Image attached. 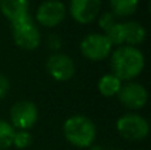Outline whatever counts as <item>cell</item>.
I'll return each instance as SVG.
<instances>
[{"label": "cell", "mask_w": 151, "mask_h": 150, "mask_svg": "<svg viewBox=\"0 0 151 150\" xmlns=\"http://www.w3.org/2000/svg\"><path fill=\"white\" fill-rule=\"evenodd\" d=\"M122 81L113 73H106L98 80V90L104 97H114L118 94Z\"/></svg>", "instance_id": "obj_13"}, {"label": "cell", "mask_w": 151, "mask_h": 150, "mask_svg": "<svg viewBox=\"0 0 151 150\" xmlns=\"http://www.w3.org/2000/svg\"><path fill=\"white\" fill-rule=\"evenodd\" d=\"M98 25L99 28L102 29V31H109L110 28H111L114 24H117V17H115V15L110 11V12H104L102 15H99L98 17Z\"/></svg>", "instance_id": "obj_18"}, {"label": "cell", "mask_w": 151, "mask_h": 150, "mask_svg": "<svg viewBox=\"0 0 151 150\" xmlns=\"http://www.w3.org/2000/svg\"><path fill=\"white\" fill-rule=\"evenodd\" d=\"M126 31V44L130 47L141 45L146 40V29L138 21H126L123 23Z\"/></svg>", "instance_id": "obj_12"}, {"label": "cell", "mask_w": 151, "mask_h": 150, "mask_svg": "<svg viewBox=\"0 0 151 150\" xmlns=\"http://www.w3.org/2000/svg\"><path fill=\"white\" fill-rule=\"evenodd\" d=\"M101 0H70L69 12L80 24H90L99 16Z\"/></svg>", "instance_id": "obj_10"}, {"label": "cell", "mask_w": 151, "mask_h": 150, "mask_svg": "<svg viewBox=\"0 0 151 150\" xmlns=\"http://www.w3.org/2000/svg\"><path fill=\"white\" fill-rule=\"evenodd\" d=\"M139 0H110L111 12L115 17H127L137 11Z\"/></svg>", "instance_id": "obj_14"}, {"label": "cell", "mask_w": 151, "mask_h": 150, "mask_svg": "<svg viewBox=\"0 0 151 150\" xmlns=\"http://www.w3.org/2000/svg\"><path fill=\"white\" fill-rule=\"evenodd\" d=\"M8 89H9V81L5 76L0 74V98H4L7 94Z\"/></svg>", "instance_id": "obj_19"}, {"label": "cell", "mask_w": 151, "mask_h": 150, "mask_svg": "<svg viewBox=\"0 0 151 150\" xmlns=\"http://www.w3.org/2000/svg\"><path fill=\"white\" fill-rule=\"evenodd\" d=\"M117 130L129 141H142L149 136L150 126L146 118L135 113H127L117 121Z\"/></svg>", "instance_id": "obj_4"}, {"label": "cell", "mask_w": 151, "mask_h": 150, "mask_svg": "<svg viewBox=\"0 0 151 150\" xmlns=\"http://www.w3.org/2000/svg\"><path fill=\"white\" fill-rule=\"evenodd\" d=\"M63 132L66 141L77 148H90L97 137V128L83 114L72 116L64 122Z\"/></svg>", "instance_id": "obj_2"}, {"label": "cell", "mask_w": 151, "mask_h": 150, "mask_svg": "<svg viewBox=\"0 0 151 150\" xmlns=\"http://www.w3.org/2000/svg\"><path fill=\"white\" fill-rule=\"evenodd\" d=\"M11 32L15 44L24 50H33L41 43V35L31 15L11 23Z\"/></svg>", "instance_id": "obj_3"}, {"label": "cell", "mask_w": 151, "mask_h": 150, "mask_svg": "<svg viewBox=\"0 0 151 150\" xmlns=\"http://www.w3.org/2000/svg\"><path fill=\"white\" fill-rule=\"evenodd\" d=\"M105 36L109 40V43L115 47H122L126 43V31H125V25L123 23H117L109 29V31L105 32Z\"/></svg>", "instance_id": "obj_15"}, {"label": "cell", "mask_w": 151, "mask_h": 150, "mask_svg": "<svg viewBox=\"0 0 151 150\" xmlns=\"http://www.w3.org/2000/svg\"><path fill=\"white\" fill-rule=\"evenodd\" d=\"M48 43H49L50 49H53V50L60 49V47H61V39L58 36H56V35H52L49 37V40H48Z\"/></svg>", "instance_id": "obj_20"}, {"label": "cell", "mask_w": 151, "mask_h": 150, "mask_svg": "<svg viewBox=\"0 0 151 150\" xmlns=\"http://www.w3.org/2000/svg\"><path fill=\"white\" fill-rule=\"evenodd\" d=\"M32 134L28 130H16L13 136V144L17 149H27L32 145Z\"/></svg>", "instance_id": "obj_17"}, {"label": "cell", "mask_w": 151, "mask_h": 150, "mask_svg": "<svg viewBox=\"0 0 151 150\" xmlns=\"http://www.w3.org/2000/svg\"><path fill=\"white\" fill-rule=\"evenodd\" d=\"M29 0H0V11L12 23L29 15Z\"/></svg>", "instance_id": "obj_11"}, {"label": "cell", "mask_w": 151, "mask_h": 150, "mask_svg": "<svg viewBox=\"0 0 151 150\" xmlns=\"http://www.w3.org/2000/svg\"><path fill=\"white\" fill-rule=\"evenodd\" d=\"M118 100L130 110H138L142 109L147 102V90L143 85L138 82H126L122 84L119 92H118Z\"/></svg>", "instance_id": "obj_9"}, {"label": "cell", "mask_w": 151, "mask_h": 150, "mask_svg": "<svg viewBox=\"0 0 151 150\" xmlns=\"http://www.w3.org/2000/svg\"><path fill=\"white\" fill-rule=\"evenodd\" d=\"M89 150H107L106 148H104V146H101V145H91L90 148H89Z\"/></svg>", "instance_id": "obj_21"}, {"label": "cell", "mask_w": 151, "mask_h": 150, "mask_svg": "<svg viewBox=\"0 0 151 150\" xmlns=\"http://www.w3.org/2000/svg\"><path fill=\"white\" fill-rule=\"evenodd\" d=\"M47 72L56 81H68L76 73L73 58L64 53H53L47 60Z\"/></svg>", "instance_id": "obj_8"}, {"label": "cell", "mask_w": 151, "mask_h": 150, "mask_svg": "<svg viewBox=\"0 0 151 150\" xmlns=\"http://www.w3.org/2000/svg\"><path fill=\"white\" fill-rule=\"evenodd\" d=\"M16 129L9 122L0 120V150H7L12 146Z\"/></svg>", "instance_id": "obj_16"}, {"label": "cell", "mask_w": 151, "mask_h": 150, "mask_svg": "<svg viewBox=\"0 0 151 150\" xmlns=\"http://www.w3.org/2000/svg\"><path fill=\"white\" fill-rule=\"evenodd\" d=\"M113 74L121 81H130L138 77L145 68V56L137 47L122 45L111 53Z\"/></svg>", "instance_id": "obj_1"}, {"label": "cell", "mask_w": 151, "mask_h": 150, "mask_svg": "<svg viewBox=\"0 0 151 150\" xmlns=\"http://www.w3.org/2000/svg\"><path fill=\"white\" fill-rule=\"evenodd\" d=\"M66 17V7L60 0H47L41 3L36 12V21L48 28L61 24Z\"/></svg>", "instance_id": "obj_7"}, {"label": "cell", "mask_w": 151, "mask_h": 150, "mask_svg": "<svg viewBox=\"0 0 151 150\" xmlns=\"http://www.w3.org/2000/svg\"><path fill=\"white\" fill-rule=\"evenodd\" d=\"M111 44L102 33L86 35L80 44V49L83 57L91 61L105 60L111 53Z\"/></svg>", "instance_id": "obj_5"}, {"label": "cell", "mask_w": 151, "mask_h": 150, "mask_svg": "<svg viewBox=\"0 0 151 150\" xmlns=\"http://www.w3.org/2000/svg\"><path fill=\"white\" fill-rule=\"evenodd\" d=\"M11 125L17 130H29L39 117L37 106L32 101H19L11 108Z\"/></svg>", "instance_id": "obj_6"}]
</instances>
